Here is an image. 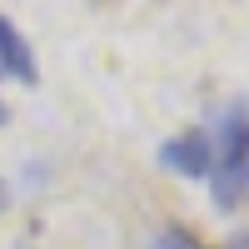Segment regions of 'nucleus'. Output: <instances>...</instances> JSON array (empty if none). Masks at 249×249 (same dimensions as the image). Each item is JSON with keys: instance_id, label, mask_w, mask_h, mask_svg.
<instances>
[{"instance_id": "obj_1", "label": "nucleus", "mask_w": 249, "mask_h": 249, "mask_svg": "<svg viewBox=\"0 0 249 249\" xmlns=\"http://www.w3.org/2000/svg\"><path fill=\"white\" fill-rule=\"evenodd\" d=\"M210 195H214V210H224V214L249 210V110L244 105H230L219 120Z\"/></svg>"}, {"instance_id": "obj_2", "label": "nucleus", "mask_w": 249, "mask_h": 249, "mask_svg": "<svg viewBox=\"0 0 249 249\" xmlns=\"http://www.w3.org/2000/svg\"><path fill=\"white\" fill-rule=\"evenodd\" d=\"M160 164L164 170H175L184 179H210V164H214V140L204 130H184L175 140L160 144Z\"/></svg>"}, {"instance_id": "obj_3", "label": "nucleus", "mask_w": 249, "mask_h": 249, "mask_svg": "<svg viewBox=\"0 0 249 249\" xmlns=\"http://www.w3.org/2000/svg\"><path fill=\"white\" fill-rule=\"evenodd\" d=\"M0 80H15V85H35L40 80L35 50H30V40L20 35V25L10 15H0Z\"/></svg>"}, {"instance_id": "obj_4", "label": "nucleus", "mask_w": 249, "mask_h": 249, "mask_svg": "<svg viewBox=\"0 0 249 249\" xmlns=\"http://www.w3.org/2000/svg\"><path fill=\"white\" fill-rule=\"evenodd\" d=\"M155 249H199L190 234L179 230V224H170V230H160V239H155Z\"/></svg>"}, {"instance_id": "obj_5", "label": "nucleus", "mask_w": 249, "mask_h": 249, "mask_svg": "<svg viewBox=\"0 0 249 249\" xmlns=\"http://www.w3.org/2000/svg\"><path fill=\"white\" fill-rule=\"evenodd\" d=\"M239 249H244V244H239Z\"/></svg>"}]
</instances>
